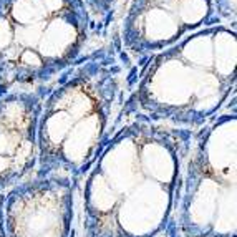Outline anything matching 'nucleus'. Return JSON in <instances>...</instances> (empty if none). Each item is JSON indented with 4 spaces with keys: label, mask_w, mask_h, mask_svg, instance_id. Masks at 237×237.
<instances>
[{
    "label": "nucleus",
    "mask_w": 237,
    "mask_h": 237,
    "mask_svg": "<svg viewBox=\"0 0 237 237\" xmlns=\"http://www.w3.org/2000/svg\"><path fill=\"white\" fill-rule=\"evenodd\" d=\"M192 129L141 114L121 119L83 176V237H154L172 221Z\"/></svg>",
    "instance_id": "f257e3e1"
},
{
    "label": "nucleus",
    "mask_w": 237,
    "mask_h": 237,
    "mask_svg": "<svg viewBox=\"0 0 237 237\" xmlns=\"http://www.w3.org/2000/svg\"><path fill=\"white\" fill-rule=\"evenodd\" d=\"M131 73L133 66L108 37L43 86L33 176L82 181L123 119Z\"/></svg>",
    "instance_id": "f03ea898"
},
{
    "label": "nucleus",
    "mask_w": 237,
    "mask_h": 237,
    "mask_svg": "<svg viewBox=\"0 0 237 237\" xmlns=\"http://www.w3.org/2000/svg\"><path fill=\"white\" fill-rule=\"evenodd\" d=\"M235 27L189 33L133 71L121 118L129 114L198 131L235 96Z\"/></svg>",
    "instance_id": "7ed1b4c3"
},
{
    "label": "nucleus",
    "mask_w": 237,
    "mask_h": 237,
    "mask_svg": "<svg viewBox=\"0 0 237 237\" xmlns=\"http://www.w3.org/2000/svg\"><path fill=\"white\" fill-rule=\"evenodd\" d=\"M91 43L83 0H0V96L47 86Z\"/></svg>",
    "instance_id": "20e7f679"
},
{
    "label": "nucleus",
    "mask_w": 237,
    "mask_h": 237,
    "mask_svg": "<svg viewBox=\"0 0 237 237\" xmlns=\"http://www.w3.org/2000/svg\"><path fill=\"white\" fill-rule=\"evenodd\" d=\"M235 100L194 133L172 219L184 237L235 235Z\"/></svg>",
    "instance_id": "39448f33"
},
{
    "label": "nucleus",
    "mask_w": 237,
    "mask_h": 237,
    "mask_svg": "<svg viewBox=\"0 0 237 237\" xmlns=\"http://www.w3.org/2000/svg\"><path fill=\"white\" fill-rule=\"evenodd\" d=\"M217 24V0H124L109 37L136 71L189 33Z\"/></svg>",
    "instance_id": "423d86ee"
},
{
    "label": "nucleus",
    "mask_w": 237,
    "mask_h": 237,
    "mask_svg": "<svg viewBox=\"0 0 237 237\" xmlns=\"http://www.w3.org/2000/svg\"><path fill=\"white\" fill-rule=\"evenodd\" d=\"M80 181L65 174L30 176L2 192L7 237H70Z\"/></svg>",
    "instance_id": "0eeeda50"
},
{
    "label": "nucleus",
    "mask_w": 237,
    "mask_h": 237,
    "mask_svg": "<svg viewBox=\"0 0 237 237\" xmlns=\"http://www.w3.org/2000/svg\"><path fill=\"white\" fill-rule=\"evenodd\" d=\"M43 86L0 96V194L37 167V126Z\"/></svg>",
    "instance_id": "6e6552de"
},
{
    "label": "nucleus",
    "mask_w": 237,
    "mask_h": 237,
    "mask_svg": "<svg viewBox=\"0 0 237 237\" xmlns=\"http://www.w3.org/2000/svg\"><path fill=\"white\" fill-rule=\"evenodd\" d=\"M123 2L124 0H83L93 42L101 43L109 37Z\"/></svg>",
    "instance_id": "1a4fd4ad"
},
{
    "label": "nucleus",
    "mask_w": 237,
    "mask_h": 237,
    "mask_svg": "<svg viewBox=\"0 0 237 237\" xmlns=\"http://www.w3.org/2000/svg\"><path fill=\"white\" fill-rule=\"evenodd\" d=\"M217 15L221 24L235 27V0H217Z\"/></svg>",
    "instance_id": "9d476101"
},
{
    "label": "nucleus",
    "mask_w": 237,
    "mask_h": 237,
    "mask_svg": "<svg viewBox=\"0 0 237 237\" xmlns=\"http://www.w3.org/2000/svg\"><path fill=\"white\" fill-rule=\"evenodd\" d=\"M0 237H7L3 229V217H2V194H0Z\"/></svg>",
    "instance_id": "9b49d317"
}]
</instances>
